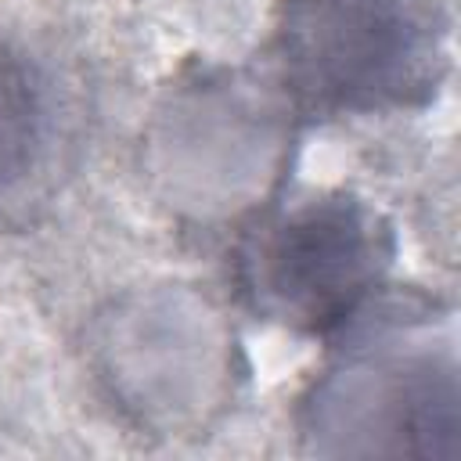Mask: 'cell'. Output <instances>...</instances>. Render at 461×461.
Returning a JSON list of instances; mask_svg holds the SVG:
<instances>
[{
  "label": "cell",
  "instance_id": "5b68a950",
  "mask_svg": "<svg viewBox=\"0 0 461 461\" xmlns=\"http://www.w3.org/2000/svg\"><path fill=\"white\" fill-rule=\"evenodd\" d=\"M393 249V227L371 202L328 191L252 223L238 241L234 281L263 321L335 335L378 299Z\"/></svg>",
  "mask_w": 461,
  "mask_h": 461
},
{
  "label": "cell",
  "instance_id": "7a4b0ae2",
  "mask_svg": "<svg viewBox=\"0 0 461 461\" xmlns=\"http://www.w3.org/2000/svg\"><path fill=\"white\" fill-rule=\"evenodd\" d=\"M270 58L295 112H411L450 72V14L439 0H281Z\"/></svg>",
  "mask_w": 461,
  "mask_h": 461
},
{
  "label": "cell",
  "instance_id": "277c9868",
  "mask_svg": "<svg viewBox=\"0 0 461 461\" xmlns=\"http://www.w3.org/2000/svg\"><path fill=\"white\" fill-rule=\"evenodd\" d=\"M90 346L108 396L151 436H202L234 396V331L191 285L112 299L94 321Z\"/></svg>",
  "mask_w": 461,
  "mask_h": 461
},
{
  "label": "cell",
  "instance_id": "6da1fadb",
  "mask_svg": "<svg viewBox=\"0 0 461 461\" xmlns=\"http://www.w3.org/2000/svg\"><path fill=\"white\" fill-rule=\"evenodd\" d=\"M299 400V443L321 457L454 461L461 443L457 321L429 299H371Z\"/></svg>",
  "mask_w": 461,
  "mask_h": 461
},
{
  "label": "cell",
  "instance_id": "3957f363",
  "mask_svg": "<svg viewBox=\"0 0 461 461\" xmlns=\"http://www.w3.org/2000/svg\"><path fill=\"white\" fill-rule=\"evenodd\" d=\"M292 115L274 76L202 68L176 79L144 133V166L158 198L191 220H227L263 205L288 162Z\"/></svg>",
  "mask_w": 461,
  "mask_h": 461
},
{
  "label": "cell",
  "instance_id": "8992f818",
  "mask_svg": "<svg viewBox=\"0 0 461 461\" xmlns=\"http://www.w3.org/2000/svg\"><path fill=\"white\" fill-rule=\"evenodd\" d=\"M72 148V104L58 76L18 47H0V212L47 198Z\"/></svg>",
  "mask_w": 461,
  "mask_h": 461
}]
</instances>
